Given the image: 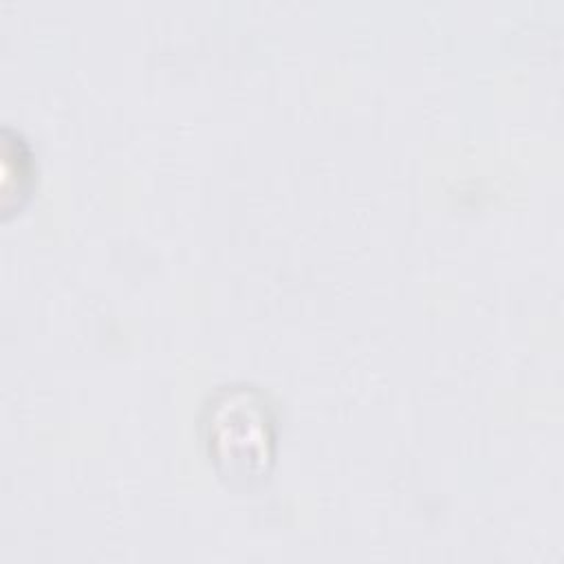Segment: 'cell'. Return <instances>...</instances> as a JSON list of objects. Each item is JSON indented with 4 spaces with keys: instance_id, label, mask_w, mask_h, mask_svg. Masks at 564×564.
<instances>
[{
    "instance_id": "1",
    "label": "cell",
    "mask_w": 564,
    "mask_h": 564,
    "mask_svg": "<svg viewBox=\"0 0 564 564\" xmlns=\"http://www.w3.org/2000/svg\"><path fill=\"white\" fill-rule=\"evenodd\" d=\"M216 405L209 408V449L218 463L227 465V474L256 476L269 458V419L260 403L242 390L227 394Z\"/></svg>"
}]
</instances>
